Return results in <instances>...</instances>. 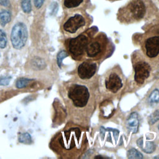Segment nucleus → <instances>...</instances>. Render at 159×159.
Wrapping results in <instances>:
<instances>
[{
  "label": "nucleus",
  "instance_id": "f257e3e1",
  "mask_svg": "<svg viewBox=\"0 0 159 159\" xmlns=\"http://www.w3.org/2000/svg\"><path fill=\"white\" fill-rule=\"evenodd\" d=\"M66 96L75 124L86 127L96 107V94L94 85L89 81L80 80L67 86Z\"/></svg>",
  "mask_w": 159,
  "mask_h": 159
},
{
  "label": "nucleus",
  "instance_id": "f03ea898",
  "mask_svg": "<svg viewBox=\"0 0 159 159\" xmlns=\"http://www.w3.org/2000/svg\"><path fill=\"white\" fill-rule=\"evenodd\" d=\"M88 137L86 127L75 124L57 133L50 143L52 149L60 157L80 158L86 150Z\"/></svg>",
  "mask_w": 159,
  "mask_h": 159
},
{
  "label": "nucleus",
  "instance_id": "7ed1b4c3",
  "mask_svg": "<svg viewBox=\"0 0 159 159\" xmlns=\"http://www.w3.org/2000/svg\"><path fill=\"white\" fill-rule=\"evenodd\" d=\"M151 9L152 4L148 0H130L119 9L117 17L121 23L132 24L146 18Z\"/></svg>",
  "mask_w": 159,
  "mask_h": 159
},
{
  "label": "nucleus",
  "instance_id": "20e7f679",
  "mask_svg": "<svg viewBox=\"0 0 159 159\" xmlns=\"http://www.w3.org/2000/svg\"><path fill=\"white\" fill-rule=\"evenodd\" d=\"M113 49L112 43L104 33L96 34L86 46L84 60H102L111 55Z\"/></svg>",
  "mask_w": 159,
  "mask_h": 159
},
{
  "label": "nucleus",
  "instance_id": "39448f33",
  "mask_svg": "<svg viewBox=\"0 0 159 159\" xmlns=\"http://www.w3.org/2000/svg\"><path fill=\"white\" fill-rule=\"evenodd\" d=\"M91 22V17L84 9H73L65 20L62 29L66 35L73 37L88 29Z\"/></svg>",
  "mask_w": 159,
  "mask_h": 159
},
{
  "label": "nucleus",
  "instance_id": "423d86ee",
  "mask_svg": "<svg viewBox=\"0 0 159 159\" xmlns=\"http://www.w3.org/2000/svg\"><path fill=\"white\" fill-rule=\"evenodd\" d=\"M98 29L96 27L88 28L80 34L70 37L65 42V46L68 54L75 60H84V52L88 43L91 38L96 34Z\"/></svg>",
  "mask_w": 159,
  "mask_h": 159
},
{
  "label": "nucleus",
  "instance_id": "0eeeda50",
  "mask_svg": "<svg viewBox=\"0 0 159 159\" xmlns=\"http://www.w3.org/2000/svg\"><path fill=\"white\" fill-rule=\"evenodd\" d=\"M125 80L119 66L116 65L109 70L102 77L99 85L106 94L115 95L123 88Z\"/></svg>",
  "mask_w": 159,
  "mask_h": 159
},
{
  "label": "nucleus",
  "instance_id": "6e6552de",
  "mask_svg": "<svg viewBox=\"0 0 159 159\" xmlns=\"http://www.w3.org/2000/svg\"><path fill=\"white\" fill-rule=\"evenodd\" d=\"M142 49L147 58L152 61L159 57V27L150 29L142 40Z\"/></svg>",
  "mask_w": 159,
  "mask_h": 159
},
{
  "label": "nucleus",
  "instance_id": "1a4fd4ad",
  "mask_svg": "<svg viewBox=\"0 0 159 159\" xmlns=\"http://www.w3.org/2000/svg\"><path fill=\"white\" fill-rule=\"evenodd\" d=\"M132 63L134 71V81L137 85L141 86L152 75V65L147 58L138 53L133 54Z\"/></svg>",
  "mask_w": 159,
  "mask_h": 159
},
{
  "label": "nucleus",
  "instance_id": "9d476101",
  "mask_svg": "<svg viewBox=\"0 0 159 159\" xmlns=\"http://www.w3.org/2000/svg\"><path fill=\"white\" fill-rule=\"evenodd\" d=\"M28 37L27 28L22 22L16 23L12 27L11 34V41L12 47L16 49L22 48Z\"/></svg>",
  "mask_w": 159,
  "mask_h": 159
},
{
  "label": "nucleus",
  "instance_id": "9b49d317",
  "mask_svg": "<svg viewBox=\"0 0 159 159\" xmlns=\"http://www.w3.org/2000/svg\"><path fill=\"white\" fill-rule=\"evenodd\" d=\"M98 71V63L91 60H84L78 66L77 74L80 80L90 81Z\"/></svg>",
  "mask_w": 159,
  "mask_h": 159
},
{
  "label": "nucleus",
  "instance_id": "f8f14e48",
  "mask_svg": "<svg viewBox=\"0 0 159 159\" xmlns=\"http://www.w3.org/2000/svg\"><path fill=\"white\" fill-rule=\"evenodd\" d=\"M89 2V0H63V6L68 9H84Z\"/></svg>",
  "mask_w": 159,
  "mask_h": 159
},
{
  "label": "nucleus",
  "instance_id": "ddd939ff",
  "mask_svg": "<svg viewBox=\"0 0 159 159\" xmlns=\"http://www.w3.org/2000/svg\"><path fill=\"white\" fill-rule=\"evenodd\" d=\"M127 128L132 133H136L139 125V119L138 114L132 112L127 119Z\"/></svg>",
  "mask_w": 159,
  "mask_h": 159
},
{
  "label": "nucleus",
  "instance_id": "4468645a",
  "mask_svg": "<svg viewBox=\"0 0 159 159\" xmlns=\"http://www.w3.org/2000/svg\"><path fill=\"white\" fill-rule=\"evenodd\" d=\"M11 20V14L7 10H3L0 12V23L2 26L9 23Z\"/></svg>",
  "mask_w": 159,
  "mask_h": 159
},
{
  "label": "nucleus",
  "instance_id": "2eb2a0df",
  "mask_svg": "<svg viewBox=\"0 0 159 159\" xmlns=\"http://www.w3.org/2000/svg\"><path fill=\"white\" fill-rule=\"evenodd\" d=\"M148 102L150 104L153 105L159 102V90L155 89L150 94L148 97Z\"/></svg>",
  "mask_w": 159,
  "mask_h": 159
},
{
  "label": "nucleus",
  "instance_id": "dca6fc26",
  "mask_svg": "<svg viewBox=\"0 0 159 159\" xmlns=\"http://www.w3.org/2000/svg\"><path fill=\"white\" fill-rule=\"evenodd\" d=\"M31 81H32V80H30L28 78H20L17 80V81H16V86L17 88L21 89L27 86L30 83Z\"/></svg>",
  "mask_w": 159,
  "mask_h": 159
},
{
  "label": "nucleus",
  "instance_id": "f3484780",
  "mask_svg": "<svg viewBox=\"0 0 159 159\" xmlns=\"http://www.w3.org/2000/svg\"><path fill=\"white\" fill-rule=\"evenodd\" d=\"M20 5L22 11L25 13H29L32 10L31 0H21Z\"/></svg>",
  "mask_w": 159,
  "mask_h": 159
},
{
  "label": "nucleus",
  "instance_id": "a211bd4d",
  "mask_svg": "<svg viewBox=\"0 0 159 159\" xmlns=\"http://www.w3.org/2000/svg\"><path fill=\"white\" fill-rule=\"evenodd\" d=\"M19 141L20 143L29 144L32 142V138L29 133L25 132V133L20 134L19 137Z\"/></svg>",
  "mask_w": 159,
  "mask_h": 159
},
{
  "label": "nucleus",
  "instance_id": "6ab92c4d",
  "mask_svg": "<svg viewBox=\"0 0 159 159\" xmlns=\"http://www.w3.org/2000/svg\"><path fill=\"white\" fill-rule=\"evenodd\" d=\"M127 157L129 158H142V155L135 148H131L127 152Z\"/></svg>",
  "mask_w": 159,
  "mask_h": 159
},
{
  "label": "nucleus",
  "instance_id": "aec40b11",
  "mask_svg": "<svg viewBox=\"0 0 159 159\" xmlns=\"http://www.w3.org/2000/svg\"><path fill=\"white\" fill-rule=\"evenodd\" d=\"M68 56V53L65 50H61L58 53L57 57V63L59 67L61 68V66L63 59Z\"/></svg>",
  "mask_w": 159,
  "mask_h": 159
},
{
  "label": "nucleus",
  "instance_id": "412c9836",
  "mask_svg": "<svg viewBox=\"0 0 159 159\" xmlns=\"http://www.w3.org/2000/svg\"><path fill=\"white\" fill-rule=\"evenodd\" d=\"M7 43V37L6 33L1 29H0V48H4Z\"/></svg>",
  "mask_w": 159,
  "mask_h": 159
},
{
  "label": "nucleus",
  "instance_id": "4be33fe9",
  "mask_svg": "<svg viewBox=\"0 0 159 159\" xmlns=\"http://www.w3.org/2000/svg\"><path fill=\"white\" fill-rule=\"evenodd\" d=\"M158 119H159V109H157L150 116L148 119V122L150 124L152 125L155 124Z\"/></svg>",
  "mask_w": 159,
  "mask_h": 159
},
{
  "label": "nucleus",
  "instance_id": "5701e85b",
  "mask_svg": "<svg viewBox=\"0 0 159 159\" xmlns=\"http://www.w3.org/2000/svg\"><path fill=\"white\" fill-rule=\"evenodd\" d=\"M11 81V77L9 76H1L0 78V85L7 86L9 84Z\"/></svg>",
  "mask_w": 159,
  "mask_h": 159
},
{
  "label": "nucleus",
  "instance_id": "b1692460",
  "mask_svg": "<svg viewBox=\"0 0 159 159\" xmlns=\"http://www.w3.org/2000/svg\"><path fill=\"white\" fill-rule=\"evenodd\" d=\"M34 6L37 9H40L43 4L44 0H33Z\"/></svg>",
  "mask_w": 159,
  "mask_h": 159
},
{
  "label": "nucleus",
  "instance_id": "393cba45",
  "mask_svg": "<svg viewBox=\"0 0 159 159\" xmlns=\"http://www.w3.org/2000/svg\"><path fill=\"white\" fill-rule=\"evenodd\" d=\"M0 5L4 6V7H7L9 5V0H0Z\"/></svg>",
  "mask_w": 159,
  "mask_h": 159
},
{
  "label": "nucleus",
  "instance_id": "a878e982",
  "mask_svg": "<svg viewBox=\"0 0 159 159\" xmlns=\"http://www.w3.org/2000/svg\"><path fill=\"white\" fill-rule=\"evenodd\" d=\"M109 1H120V0H107Z\"/></svg>",
  "mask_w": 159,
  "mask_h": 159
},
{
  "label": "nucleus",
  "instance_id": "bb28decb",
  "mask_svg": "<svg viewBox=\"0 0 159 159\" xmlns=\"http://www.w3.org/2000/svg\"><path fill=\"white\" fill-rule=\"evenodd\" d=\"M158 129H159V124H158Z\"/></svg>",
  "mask_w": 159,
  "mask_h": 159
}]
</instances>
